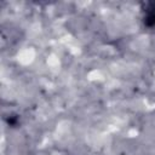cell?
Masks as SVG:
<instances>
[{"label": "cell", "mask_w": 155, "mask_h": 155, "mask_svg": "<svg viewBox=\"0 0 155 155\" xmlns=\"http://www.w3.org/2000/svg\"><path fill=\"white\" fill-rule=\"evenodd\" d=\"M144 11H145L144 22L148 25H155V2L148 4Z\"/></svg>", "instance_id": "obj_1"}]
</instances>
